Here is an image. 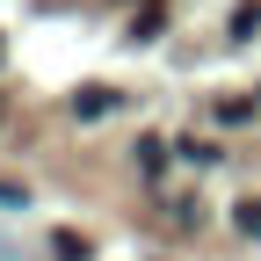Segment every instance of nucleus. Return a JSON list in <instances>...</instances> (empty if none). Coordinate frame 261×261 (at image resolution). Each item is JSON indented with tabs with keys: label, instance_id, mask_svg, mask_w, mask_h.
Wrapping results in <instances>:
<instances>
[{
	"label": "nucleus",
	"instance_id": "nucleus-1",
	"mask_svg": "<svg viewBox=\"0 0 261 261\" xmlns=\"http://www.w3.org/2000/svg\"><path fill=\"white\" fill-rule=\"evenodd\" d=\"M51 254H58V261H87V254H94V247H87V240H80V232H51Z\"/></svg>",
	"mask_w": 261,
	"mask_h": 261
},
{
	"label": "nucleus",
	"instance_id": "nucleus-2",
	"mask_svg": "<svg viewBox=\"0 0 261 261\" xmlns=\"http://www.w3.org/2000/svg\"><path fill=\"white\" fill-rule=\"evenodd\" d=\"M73 109H80V116H102V109H116V94H109V87H87V94H73Z\"/></svg>",
	"mask_w": 261,
	"mask_h": 261
},
{
	"label": "nucleus",
	"instance_id": "nucleus-3",
	"mask_svg": "<svg viewBox=\"0 0 261 261\" xmlns=\"http://www.w3.org/2000/svg\"><path fill=\"white\" fill-rule=\"evenodd\" d=\"M254 29H261V0H247V8L232 15V37H254Z\"/></svg>",
	"mask_w": 261,
	"mask_h": 261
},
{
	"label": "nucleus",
	"instance_id": "nucleus-4",
	"mask_svg": "<svg viewBox=\"0 0 261 261\" xmlns=\"http://www.w3.org/2000/svg\"><path fill=\"white\" fill-rule=\"evenodd\" d=\"M240 225H247V232H261V203H240Z\"/></svg>",
	"mask_w": 261,
	"mask_h": 261
},
{
	"label": "nucleus",
	"instance_id": "nucleus-5",
	"mask_svg": "<svg viewBox=\"0 0 261 261\" xmlns=\"http://www.w3.org/2000/svg\"><path fill=\"white\" fill-rule=\"evenodd\" d=\"M0 203H29V189H15V181H0Z\"/></svg>",
	"mask_w": 261,
	"mask_h": 261
}]
</instances>
